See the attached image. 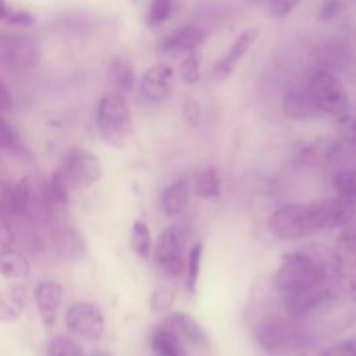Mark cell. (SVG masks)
Masks as SVG:
<instances>
[{"label":"cell","mask_w":356,"mask_h":356,"mask_svg":"<svg viewBox=\"0 0 356 356\" xmlns=\"http://www.w3.org/2000/svg\"><path fill=\"white\" fill-rule=\"evenodd\" d=\"M0 147L8 153L22 156L26 153L24 140L17 129L0 115Z\"/></svg>","instance_id":"25"},{"label":"cell","mask_w":356,"mask_h":356,"mask_svg":"<svg viewBox=\"0 0 356 356\" xmlns=\"http://www.w3.org/2000/svg\"><path fill=\"white\" fill-rule=\"evenodd\" d=\"M57 170L72 191L86 189L95 185L103 175L100 160L83 149L71 150Z\"/></svg>","instance_id":"7"},{"label":"cell","mask_w":356,"mask_h":356,"mask_svg":"<svg viewBox=\"0 0 356 356\" xmlns=\"http://www.w3.org/2000/svg\"><path fill=\"white\" fill-rule=\"evenodd\" d=\"M65 324L71 334L88 341H97L104 332L103 313L88 302L71 305L65 314Z\"/></svg>","instance_id":"8"},{"label":"cell","mask_w":356,"mask_h":356,"mask_svg":"<svg viewBox=\"0 0 356 356\" xmlns=\"http://www.w3.org/2000/svg\"><path fill=\"white\" fill-rule=\"evenodd\" d=\"M184 249V231L178 225H170L159 235L156 243V259L168 274L179 277L185 268Z\"/></svg>","instance_id":"9"},{"label":"cell","mask_w":356,"mask_h":356,"mask_svg":"<svg viewBox=\"0 0 356 356\" xmlns=\"http://www.w3.org/2000/svg\"><path fill=\"white\" fill-rule=\"evenodd\" d=\"M179 75L186 83H196L202 78V56L199 50L188 53L179 64Z\"/></svg>","instance_id":"30"},{"label":"cell","mask_w":356,"mask_h":356,"mask_svg":"<svg viewBox=\"0 0 356 356\" xmlns=\"http://www.w3.org/2000/svg\"><path fill=\"white\" fill-rule=\"evenodd\" d=\"M348 8L345 0H323L318 8V19L321 22H332L339 18Z\"/></svg>","instance_id":"32"},{"label":"cell","mask_w":356,"mask_h":356,"mask_svg":"<svg viewBox=\"0 0 356 356\" xmlns=\"http://www.w3.org/2000/svg\"><path fill=\"white\" fill-rule=\"evenodd\" d=\"M282 110L292 120H312L323 113L316 106L307 88H291L282 99Z\"/></svg>","instance_id":"16"},{"label":"cell","mask_w":356,"mask_h":356,"mask_svg":"<svg viewBox=\"0 0 356 356\" xmlns=\"http://www.w3.org/2000/svg\"><path fill=\"white\" fill-rule=\"evenodd\" d=\"M207 39L206 31L195 24H185L175 28L167 36H164L159 42V50L163 53H172V54H188L204 43Z\"/></svg>","instance_id":"11"},{"label":"cell","mask_w":356,"mask_h":356,"mask_svg":"<svg viewBox=\"0 0 356 356\" xmlns=\"http://www.w3.org/2000/svg\"><path fill=\"white\" fill-rule=\"evenodd\" d=\"M90 356H111V355H108V353H93Z\"/></svg>","instance_id":"40"},{"label":"cell","mask_w":356,"mask_h":356,"mask_svg":"<svg viewBox=\"0 0 356 356\" xmlns=\"http://www.w3.org/2000/svg\"><path fill=\"white\" fill-rule=\"evenodd\" d=\"M15 239V232L11 225V220L0 207V246L8 248Z\"/></svg>","instance_id":"38"},{"label":"cell","mask_w":356,"mask_h":356,"mask_svg":"<svg viewBox=\"0 0 356 356\" xmlns=\"http://www.w3.org/2000/svg\"><path fill=\"white\" fill-rule=\"evenodd\" d=\"M256 1H267V3H270L271 0H256Z\"/></svg>","instance_id":"42"},{"label":"cell","mask_w":356,"mask_h":356,"mask_svg":"<svg viewBox=\"0 0 356 356\" xmlns=\"http://www.w3.org/2000/svg\"><path fill=\"white\" fill-rule=\"evenodd\" d=\"M335 257L338 264L345 266H356V232H343L338 236L337 248H335Z\"/></svg>","instance_id":"28"},{"label":"cell","mask_w":356,"mask_h":356,"mask_svg":"<svg viewBox=\"0 0 356 356\" xmlns=\"http://www.w3.org/2000/svg\"><path fill=\"white\" fill-rule=\"evenodd\" d=\"M40 60L39 43L19 32L0 33V64L13 71L35 67Z\"/></svg>","instance_id":"6"},{"label":"cell","mask_w":356,"mask_h":356,"mask_svg":"<svg viewBox=\"0 0 356 356\" xmlns=\"http://www.w3.org/2000/svg\"><path fill=\"white\" fill-rule=\"evenodd\" d=\"M257 38H259V29L256 26H249L243 29L232 42L231 47L224 53V56L213 65V71H211L213 78L214 79L228 78L236 68L238 63L254 44Z\"/></svg>","instance_id":"13"},{"label":"cell","mask_w":356,"mask_h":356,"mask_svg":"<svg viewBox=\"0 0 356 356\" xmlns=\"http://www.w3.org/2000/svg\"><path fill=\"white\" fill-rule=\"evenodd\" d=\"M131 249L140 257H147L152 249L150 231L146 222L136 220L131 231Z\"/></svg>","instance_id":"29"},{"label":"cell","mask_w":356,"mask_h":356,"mask_svg":"<svg viewBox=\"0 0 356 356\" xmlns=\"http://www.w3.org/2000/svg\"><path fill=\"white\" fill-rule=\"evenodd\" d=\"M316 106L323 114L342 117L350 111V99L343 83L330 71H316L307 86Z\"/></svg>","instance_id":"4"},{"label":"cell","mask_w":356,"mask_h":356,"mask_svg":"<svg viewBox=\"0 0 356 356\" xmlns=\"http://www.w3.org/2000/svg\"><path fill=\"white\" fill-rule=\"evenodd\" d=\"M33 295L40 321L50 330L54 325L57 309L63 300V286L56 281H42L36 285Z\"/></svg>","instance_id":"14"},{"label":"cell","mask_w":356,"mask_h":356,"mask_svg":"<svg viewBox=\"0 0 356 356\" xmlns=\"http://www.w3.org/2000/svg\"><path fill=\"white\" fill-rule=\"evenodd\" d=\"M175 0H150L146 24L149 26H159L164 24L172 14Z\"/></svg>","instance_id":"31"},{"label":"cell","mask_w":356,"mask_h":356,"mask_svg":"<svg viewBox=\"0 0 356 356\" xmlns=\"http://www.w3.org/2000/svg\"><path fill=\"white\" fill-rule=\"evenodd\" d=\"M352 210L342 199L285 204L270 216L268 229L284 241L300 239L343 224L349 220Z\"/></svg>","instance_id":"1"},{"label":"cell","mask_w":356,"mask_h":356,"mask_svg":"<svg viewBox=\"0 0 356 356\" xmlns=\"http://www.w3.org/2000/svg\"><path fill=\"white\" fill-rule=\"evenodd\" d=\"M338 260L335 254L324 257L310 250H298L282 256L274 282L284 292L291 293L327 282L335 270Z\"/></svg>","instance_id":"2"},{"label":"cell","mask_w":356,"mask_h":356,"mask_svg":"<svg viewBox=\"0 0 356 356\" xmlns=\"http://www.w3.org/2000/svg\"><path fill=\"white\" fill-rule=\"evenodd\" d=\"M352 114V113H350ZM355 118H356V103H355V110H353V114H352Z\"/></svg>","instance_id":"41"},{"label":"cell","mask_w":356,"mask_h":356,"mask_svg":"<svg viewBox=\"0 0 356 356\" xmlns=\"http://www.w3.org/2000/svg\"><path fill=\"white\" fill-rule=\"evenodd\" d=\"M46 356H83V349L75 339L65 335H57L49 341Z\"/></svg>","instance_id":"26"},{"label":"cell","mask_w":356,"mask_h":356,"mask_svg":"<svg viewBox=\"0 0 356 356\" xmlns=\"http://www.w3.org/2000/svg\"><path fill=\"white\" fill-rule=\"evenodd\" d=\"M149 346L153 356H189L181 337L167 321L152 328L149 334Z\"/></svg>","instance_id":"15"},{"label":"cell","mask_w":356,"mask_h":356,"mask_svg":"<svg viewBox=\"0 0 356 356\" xmlns=\"http://www.w3.org/2000/svg\"><path fill=\"white\" fill-rule=\"evenodd\" d=\"M321 356H356V338L331 345L323 352Z\"/></svg>","instance_id":"36"},{"label":"cell","mask_w":356,"mask_h":356,"mask_svg":"<svg viewBox=\"0 0 356 356\" xmlns=\"http://www.w3.org/2000/svg\"><path fill=\"white\" fill-rule=\"evenodd\" d=\"M165 321L178 332V335L186 338L192 345L199 348H207L209 339L200 324L188 313L174 312L167 316Z\"/></svg>","instance_id":"18"},{"label":"cell","mask_w":356,"mask_h":356,"mask_svg":"<svg viewBox=\"0 0 356 356\" xmlns=\"http://www.w3.org/2000/svg\"><path fill=\"white\" fill-rule=\"evenodd\" d=\"M13 107V96L8 90V86L0 78V114L7 113Z\"/></svg>","instance_id":"39"},{"label":"cell","mask_w":356,"mask_h":356,"mask_svg":"<svg viewBox=\"0 0 356 356\" xmlns=\"http://www.w3.org/2000/svg\"><path fill=\"white\" fill-rule=\"evenodd\" d=\"M335 296L337 292L334 289V285L328 286L325 285V282L318 284L312 288L285 293V310L293 317H302L330 303Z\"/></svg>","instance_id":"10"},{"label":"cell","mask_w":356,"mask_h":356,"mask_svg":"<svg viewBox=\"0 0 356 356\" xmlns=\"http://www.w3.org/2000/svg\"><path fill=\"white\" fill-rule=\"evenodd\" d=\"M0 19H6L7 22L15 25H31L33 22V18L28 11L13 10L4 0H0Z\"/></svg>","instance_id":"34"},{"label":"cell","mask_w":356,"mask_h":356,"mask_svg":"<svg viewBox=\"0 0 356 356\" xmlns=\"http://www.w3.org/2000/svg\"><path fill=\"white\" fill-rule=\"evenodd\" d=\"M174 85V70L165 63L152 65L140 78L139 89L142 96L153 103L165 100Z\"/></svg>","instance_id":"12"},{"label":"cell","mask_w":356,"mask_h":356,"mask_svg":"<svg viewBox=\"0 0 356 356\" xmlns=\"http://www.w3.org/2000/svg\"><path fill=\"white\" fill-rule=\"evenodd\" d=\"M302 0H271L270 4V15L274 18H284L289 15Z\"/></svg>","instance_id":"37"},{"label":"cell","mask_w":356,"mask_h":356,"mask_svg":"<svg viewBox=\"0 0 356 356\" xmlns=\"http://www.w3.org/2000/svg\"><path fill=\"white\" fill-rule=\"evenodd\" d=\"M189 200V188L186 179L181 178L175 182H172L161 195V207L163 211L170 216H178L182 213L188 204Z\"/></svg>","instance_id":"19"},{"label":"cell","mask_w":356,"mask_h":356,"mask_svg":"<svg viewBox=\"0 0 356 356\" xmlns=\"http://www.w3.org/2000/svg\"><path fill=\"white\" fill-rule=\"evenodd\" d=\"M335 189L345 203L356 209V171L342 170L334 178Z\"/></svg>","instance_id":"24"},{"label":"cell","mask_w":356,"mask_h":356,"mask_svg":"<svg viewBox=\"0 0 356 356\" xmlns=\"http://www.w3.org/2000/svg\"><path fill=\"white\" fill-rule=\"evenodd\" d=\"M182 114L186 124L192 128H196L202 120V108L196 99L186 97L182 103Z\"/></svg>","instance_id":"35"},{"label":"cell","mask_w":356,"mask_h":356,"mask_svg":"<svg viewBox=\"0 0 356 356\" xmlns=\"http://www.w3.org/2000/svg\"><path fill=\"white\" fill-rule=\"evenodd\" d=\"M174 292L168 288H157L150 296V310L153 313H163L168 310L174 303Z\"/></svg>","instance_id":"33"},{"label":"cell","mask_w":356,"mask_h":356,"mask_svg":"<svg viewBox=\"0 0 356 356\" xmlns=\"http://www.w3.org/2000/svg\"><path fill=\"white\" fill-rule=\"evenodd\" d=\"M25 289L13 286L0 291V321H14L24 312Z\"/></svg>","instance_id":"21"},{"label":"cell","mask_w":356,"mask_h":356,"mask_svg":"<svg viewBox=\"0 0 356 356\" xmlns=\"http://www.w3.org/2000/svg\"><path fill=\"white\" fill-rule=\"evenodd\" d=\"M338 153V143L328 138H316L302 143L296 152V160L305 165H324Z\"/></svg>","instance_id":"17"},{"label":"cell","mask_w":356,"mask_h":356,"mask_svg":"<svg viewBox=\"0 0 356 356\" xmlns=\"http://www.w3.org/2000/svg\"><path fill=\"white\" fill-rule=\"evenodd\" d=\"M31 266L28 259L18 250L0 249V275L10 280H24L29 275Z\"/></svg>","instance_id":"20"},{"label":"cell","mask_w":356,"mask_h":356,"mask_svg":"<svg viewBox=\"0 0 356 356\" xmlns=\"http://www.w3.org/2000/svg\"><path fill=\"white\" fill-rule=\"evenodd\" d=\"M96 124L102 138L111 146L122 147L132 134V117L125 99L110 92L104 95L96 110Z\"/></svg>","instance_id":"3"},{"label":"cell","mask_w":356,"mask_h":356,"mask_svg":"<svg viewBox=\"0 0 356 356\" xmlns=\"http://www.w3.org/2000/svg\"><path fill=\"white\" fill-rule=\"evenodd\" d=\"M195 192L202 199H216L220 196V178L216 168L207 167L199 172L195 181Z\"/></svg>","instance_id":"23"},{"label":"cell","mask_w":356,"mask_h":356,"mask_svg":"<svg viewBox=\"0 0 356 356\" xmlns=\"http://www.w3.org/2000/svg\"><path fill=\"white\" fill-rule=\"evenodd\" d=\"M203 256V242L197 241L189 250L186 261V288L191 293H195L196 284L200 275Z\"/></svg>","instance_id":"27"},{"label":"cell","mask_w":356,"mask_h":356,"mask_svg":"<svg viewBox=\"0 0 356 356\" xmlns=\"http://www.w3.org/2000/svg\"><path fill=\"white\" fill-rule=\"evenodd\" d=\"M256 338L259 346L271 356L286 355L295 350L302 342V335L295 324L280 316L264 320L257 328Z\"/></svg>","instance_id":"5"},{"label":"cell","mask_w":356,"mask_h":356,"mask_svg":"<svg viewBox=\"0 0 356 356\" xmlns=\"http://www.w3.org/2000/svg\"><path fill=\"white\" fill-rule=\"evenodd\" d=\"M108 78L122 92H131L135 88L136 76L131 63L122 57H114L108 65Z\"/></svg>","instance_id":"22"}]
</instances>
